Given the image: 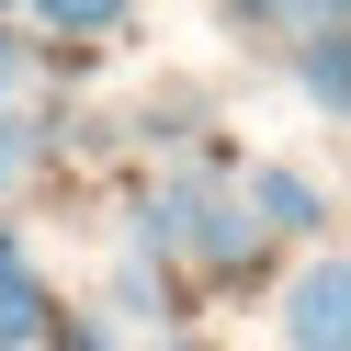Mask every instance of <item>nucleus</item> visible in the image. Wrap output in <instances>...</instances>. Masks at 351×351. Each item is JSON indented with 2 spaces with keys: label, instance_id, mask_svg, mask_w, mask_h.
Segmentation results:
<instances>
[{
  "label": "nucleus",
  "instance_id": "6e6552de",
  "mask_svg": "<svg viewBox=\"0 0 351 351\" xmlns=\"http://www.w3.org/2000/svg\"><path fill=\"white\" fill-rule=\"evenodd\" d=\"M12 102H23V46L0 34V114H12Z\"/></svg>",
  "mask_w": 351,
  "mask_h": 351
},
{
  "label": "nucleus",
  "instance_id": "f03ea898",
  "mask_svg": "<svg viewBox=\"0 0 351 351\" xmlns=\"http://www.w3.org/2000/svg\"><path fill=\"white\" fill-rule=\"evenodd\" d=\"M193 272H215V283H250L261 272V261H272V238H261V215L250 204H238V193L227 182H204V204H193Z\"/></svg>",
  "mask_w": 351,
  "mask_h": 351
},
{
  "label": "nucleus",
  "instance_id": "0eeeda50",
  "mask_svg": "<svg viewBox=\"0 0 351 351\" xmlns=\"http://www.w3.org/2000/svg\"><path fill=\"white\" fill-rule=\"evenodd\" d=\"M136 351H215V340H204V328H182V317H170V328H147Z\"/></svg>",
  "mask_w": 351,
  "mask_h": 351
},
{
  "label": "nucleus",
  "instance_id": "f257e3e1",
  "mask_svg": "<svg viewBox=\"0 0 351 351\" xmlns=\"http://www.w3.org/2000/svg\"><path fill=\"white\" fill-rule=\"evenodd\" d=\"M283 351H351V250H306L283 283Z\"/></svg>",
  "mask_w": 351,
  "mask_h": 351
},
{
  "label": "nucleus",
  "instance_id": "7ed1b4c3",
  "mask_svg": "<svg viewBox=\"0 0 351 351\" xmlns=\"http://www.w3.org/2000/svg\"><path fill=\"white\" fill-rule=\"evenodd\" d=\"M238 204L261 215V238H328V193H317V170H295V159H250V182H238Z\"/></svg>",
  "mask_w": 351,
  "mask_h": 351
},
{
  "label": "nucleus",
  "instance_id": "20e7f679",
  "mask_svg": "<svg viewBox=\"0 0 351 351\" xmlns=\"http://www.w3.org/2000/svg\"><path fill=\"white\" fill-rule=\"evenodd\" d=\"M46 340H57V295L34 272L23 227H0V351H46Z\"/></svg>",
  "mask_w": 351,
  "mask_h": 351
},
{
  "label": "nucleus",
  "instance_id": "39448f33",
  "mask_svg": "<svg viewBox=\"0 0 351 351\" xmlns=\"http://www.w3.org/2000/svg\"><path fill=\"white\" fill-rule=\"evenodd\" d=\"M295 91L317 102V114H340V125H351V23L295 34Z\"/></svg>",
  "mask_w": 351,
  "mask_h": 351
},
{
  "label": "nucleus",
  "instance_id": "1a4fd4ad",
  "mask_svg": "<svg viewBox=\"0 0 351 351\" xmlns=\"http://www.w3.org/2000/svg\"><path fill=\"white\" fill-rule=\"evenodd\" d=\"M295 12H306V34H317V23H351V0H295Z\"/></svg>",
  "mask_w": 351,
  "mask_h": 351
},
{
  "label": "nucleus",
  "instance_id": "423d86ee",
  "mask_svg": "<svg viewBox=\"0 0 351 351\" xmlns=\"http://www.w3.org/2000/svg\"><path fill=\"white\" fill-rule=\"evenodd\" d=\"M46 34H125L136 23V0H23Z\"/></svg>",
  "mask_w": 351,
  "mask_h": 351
}]
</instances>
